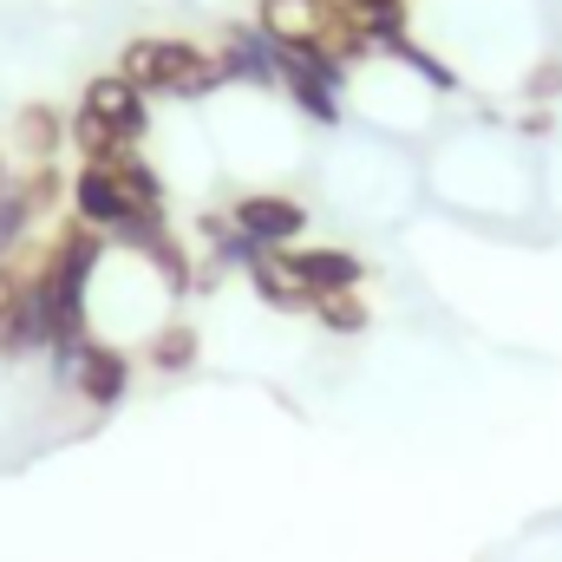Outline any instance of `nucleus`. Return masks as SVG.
Segmentation results:
<instances>
[{
	"mask_svg": "<svg viewBox=\"0 0 562 562\" xmlns=\"http://www.w3.org/2000/svg\"><path fill=\"white\" fill-rule=\"evenodd\" d=\"M119 72L138 92H170V99H203V92H216L229 79L223 59L203 53V46H190V40H132L125 59H119Z\"/></svg>",
	"mask_w": 562,
	"mask_h": 562,
	"instance_id": "1",
	"label": "nucleus"
},
{
	"mask_svg": "<svg viewBox=\"0 0 562 562\" xmlns=\"http://www.w3.org/2000/svg\"><path fill=\"white\" fill-rule=\"evenodd\" d=\"M79 105H86L99 125H112L125 144H138V132H144V92L125 79V72H105V79H92Z\"/></svg>",
	"mask_w": 562,
	"mask_h": 562,
	"instance_id": "2",
	"label": "nucleus"
},
{
	"mask_svg": "<svg viewBox=\"0 0 562 562\" xmlns=\"http://www.w3.org/2000/svg\"><path fill=\"white\" fill-rule=\"evenodd\" d=\"M249 281H256V294H262L276 314H314V294H307V281L294 269V249H262V256L249 262Z\"/></svg>",
	"mask_w": 562,
	"mask_h": 562,
	"instance_id": "3",
	"label": "nucleus"
},
{
	"mask_svg": "<svg viewBox=\"0 0 562 562\" xmlns=\"http://www.w3.org/2000/svg\"><path fill=\"white\" fill-rule=\"evenodd\" d=\"M301 223H307V210H301L294 196H243V203H236V229H243L249 243H262V249L294 243Z\"/></svg>",
	"mask_w": 562,
	"mask_h": 562,
	"instance_id": "4",
	"label": "nucleus"
},
{
	"mask_svg": "<svg viewBox=\"0 0 562 562\" xmlns=\"http://www.w3.org/2000/svg\"><path fill=\"white\" fill-rule=\"evenodd\" d=\"M72 380H79V393H86L92 406H119V400H125L132 367H125V353H119V347H79Z\"/></svg>",
	"mask_w": 562,
	"mask_h": 562,
	"instance_id": "5",
	"label": "nucleus"
},
{
	"mask_svg": "<svg viewBox=\"0 0 562 562\" xmlns=\"http://www.w3.org/2000/svg\"><path fill=\"white\" fill-rule=\"evenodd\" d=\"M294 269H301V281H307L314 301L360 288V256H353V249H294Z\"/></svg>",
	"mask_w": 562,
	"mask_h": 562,
	"instance_id": "6",
	"label": "nucleus"
},
{
	"mask_svg": "<svg viewBox=\"0 0 562 562\" xmlns=\"http://www.w3.org/2000/svg\"><path fill=\"white\" fill-rule=\"evenodd\" d=\"M13 144H20L26 157H40V164H46V157L59 150V119H53L46 105H26V112L13 119Z\"/></svg>",
	"mask_w": 562,
	"mask_h": 562,
	"instance_id": "7",
	"label": "nucleus"
},
{
	"mask_svg": "<svg viewBox=\"0 0 562 562\" xmlns=\"http://www.w3.org/2000/svg\"><path fill=\"white\" fill-rule=\"evenodd\" d=\"M150 360H157L164 373L190 367V360H196V327H164V334L150 340Z\"/></svg>",
	"mask_w": 562,
	"mask_h": 562,
	"instance_id": "8",
	"label": "nucleus"
},
{
	"mask_svg": "<svg viewBox=\"0 0 562 562\" xmlns=\"http://www.w3.org/2000/svg\"><path fill=\"white\" fill-rule=\"evenodd\" d=\"M314 314H321L327 334H360V327H367V307H360L353 294H327V301H314Z\"/></svg>",
	"mask_w": 562,
	"mask_h": 562,
	"instance_id": "9",
	"label": "nucleus"
},
{
	"mask_svg": "<svg viewBox=\"0 0 562 562\" xmlns=\"http://www.w3.org/2000/svg\"><path fill=\"white\" fill-rule=\"evenodd\" d=\"M13 301H20V276H13V269L0 262V327L13 321Z\"/></svg>",
	"mask_w": 562,
	"mask_h": 562,
	"instance_id": "10",
	"label": "nucleus"
}]
</instances>
